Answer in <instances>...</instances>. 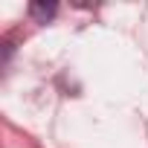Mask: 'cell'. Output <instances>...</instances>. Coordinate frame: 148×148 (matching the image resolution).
I'll return each mask as SVG.
<instances>
[{"instance_id": "cell-1", "label": "cell", "mask_w": 148, "mask_h": 148, "mask_svg": "<svg viewBox=\"0 0 148 148\" xmlns=\"http://www.w3.org/2000/svg\"><path fill=\"white\" fill-rule=\"evenodd\" d=\"M55 12H58V6H55V3H47V0H35V3H29V18H32L35 23L52 21Z\"/></svg>"}]
</instances>
